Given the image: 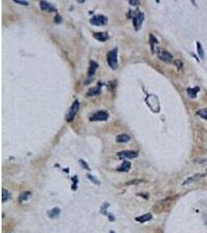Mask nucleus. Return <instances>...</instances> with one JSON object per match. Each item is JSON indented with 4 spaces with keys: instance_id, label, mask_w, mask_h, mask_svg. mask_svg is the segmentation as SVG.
<instances>
[{
    "instance_id": "obj_1",
    "label": "nucleus",
    "mask_w": 207,
    "mask_h": 233,
    "mask_svg": "<svg viewBox=\"0 0 207 233\" xmlns=\"http://www.w3.org/2000/svg\"><path fill=\"white\" fill-rule=\"evenodd\" d=\"M117 54H118L117 48H114L113 50L110 51L107 54V62L109 66L113 69H116L118 67Z\"/></svg>"
},
{
    "instance_id": "obj_2",
    "label": "nucleus",
    "mask_w": 207,
    "mask_h": 233,
    "mask_svg": "<svg viewBox=\"0 0 207 233\" xmlns=\"http://www.w3.org/2000/svg\"><path fill=\"white\" fill-rule=\"evenodd\" d=\"M157 55L158 56V58L163 61H165V62H171L173 59V56L170 52H168V51L165 50L160 49V48L157 49Z\"/></svg>"
},
{
    "instance_id": "obj_3",
    "label": "nucleus",
    "mask_w": 207,
    "mask_h": 233,
    "mask_svg": "<svg viewBox=\"0 0 207 233\" xmlns=\"http://www.w3.org/2000/svg\"><path fill=\"white\" fill-rule=\"evenodd\" d=\"M107 18L103 15H96L90 20V23L94 26H104L107 24Z\"/></svg>"
},
{
    "instance_id": "obj_4",
    "label": "nucleus",
    "mask_w": 207,
    "mask_h": 233,
    "mask_svg": "<svg viewBox=\"0 0 207 233\" xmlns=\"http://www.w3.org/2000/svg\"><path fill=\"white\" fill-rule=\"evenodd\" d=\"M109 118V113L106 110H100L98 111L90 118V121H106Z\"/></svg>"
},
{
    "instance_id": "obj_5",
    "label": "nucleus",
    "mask_w": 207,
    "mask_h": 233,
    "mask_svg": "<svg viewBox=\"0 0 207 233\" xmlns=\"http://www.w3.org/2000/svg\"><path fill=\"white\" fill-rule=\"evenodd\" d=\"M79 109V103L78 102L77 100H75V101L72 103L71 108H70V110H69V112L68 113V115H67V121H68V122H71V121L73 120L74 118H75V114H76L77 112H78Z\"/></svg>"
},
{
    "instance_id": "obj_6",
    "label": "nucleus",
    "mask_w": 207,
    "mask_h": 233,
    "mask_svg": "<svg viewBox=\"0 0 207 233\" xmlns=\"http://www.w3.org/2000/svg\"><path fill=\"white\" fill-rule=\"evenodd\" d=\"M117 155L121 159H134V158H136L138 156V152L136 151H132V150L122 151V152L117 153Z\"/></svg>"
},
{
    "instance_id": "obj_7",
    "label": "nucleus",
    "mask_w": 207,
    "mask_h": 233,
    "mask_svg": "<svg viewBox=\"0 0 207 233\" xmlns=\"http://www.w3.org/2000/svg\"><path fill=\"white\" fill-rule=\"evenodd\" d=\"M144 20V13H136L134 16V26L135 27V29L138 30L141 26L142 24H143V21Z\"/></svg>"
},
{
    "instance_id": "obj_8",
    "label": "nucleus",
    "mask_w": 207,
    "mask_h": 233,
    "mask_svg": "<svg viewBox=\"0 0 207 233\" xmlns=\"http://www.w3.org/2000/svg\"><path fill=\"white\" fill-rule=\"evenodd\" d=\"M93 36L95 39L99 41H106L108 39V34L106 32H100V33H95Z\"/></svg>"
},
{
    "instance_id": "obj_9",
    "label": "nucleus",
    "mask_w": 207,
    "mask_h": 233,
    "mask_svg": "<svg viewBox=\"0 0 207 233\" xmlns=\"http://www.w3.org/2000/svg\"><path fill=\"white\" fill-rule=\"evenodd\" d=\"M130 140V137L126 134H121L120 135L116 138V141L119 143H123V142H127Z\"/></svg>"
},
{
    "instance_id": "obj_10",
    "label": "nucleus",
    "mask_w": 207,
    "mask_h": 233,
    "mask_svg": "<svg viewBox=\"0 0 207 233\" xmlns=\"http://www.w3.org/2000/svg\"><path fill=\"white\" fill-rule=\"evenodd\" d=\"M131 168V164L127 161H124V162L121 164V165L119 168H117V171L120 172H128L130 169Z\"/></svg>"
},
{
    "instance_id": "obj_11",
    "label": "nucleus",
    "mask_w": 207,
    "mask_h": 233,
    "mask_svg": "<svg viewBox=\"0 0 207 233\" xmlns=\"http://www.w3.org/2000/svg\"><path fill=\"white\" fill-rule=\"evenodd\" d=\"M199 90H200V89L198 86H196L194 88H189L187 89V93H188L190 98H196L197 93H199Z\"/></svg>"
},
{
    "instance_id": "obj_12",
    "label": "nucleus",
    "mask_w": 207,
    "mask_h": 233,
    "mask_svg": "<svg viewBox=\"0 0 207 233\" xmlns=\"http://www.w3.org/2000/svg\"><path fill=\"white\" fill-rule=\"evenodd\" d=\"M40 8L42 9L43 10L47 11V12H51V11L55 10L54 8L50 5V3H47L45 1H41L40 2Z\"/></svg>"
},
{
    "instance_id": "obj_13",
    "label": "nucleus",
    "mask_w": 207,
    "mask_h": 233,
    "mask_svg": "<svg viewBox=\"0 0 207 233\" xmlns=\"http://www.w3.org/2000/svg\"><path fill=\"white\" fill-rule=\"evenodd\" d=\"M152 218V215H151V214H145V215H141V216H139V217H136L135 219H136V221H137V222H148V221H150L151 219Z\"/></svg>"
},
{
    "instance_id": "obj_14",
    "label": "nucleus",
    "mask_w": 207,
    "mask_h": 233,
    "mask_svg": "<svg viewBox=\"0 0 207 233\" xmlns=\"http://www.w3.org/2000/svg\"><path fill=\"white\" fill-rule=\"evenodd\" d=\"M100 93H101V86L99 85L97 86H95L94 87V88H92V89H89L87 95H88L89 97H92V96H95V95L99 94Z\"/></svg>"
},
{
    "instance_id": "obj_15",
    "label": "nucleus",
    "mask_w": 207,
    "mask_h": 233,
    "mask_svg": "<svg viewBox=\"0 0 207 233\" xmlns=\"http://www.w3.org/2000/svg\"><path fill=\"white\" fill-rule=\"evenodd\" d=\"M60 213V210L58 208V207H54L53 208L52 210H50V211H48L47 214H48V216L50 217V218H55V217H58L59 216Z\"/></svg>"
},
{
    "instance_id": "obj_16",
    "label": "nucleus",
    "mask_w": 207,
    "mask_h": 233,
    "mask_svg": "<svg viewBox=\"0 0 207 233\" xmlns=\"http://www.w3.org/2000/svg\"><path fill=\"white\" fill-rule=\"evenodd\" d=\"M98 68V64L95 61H91L90 62V66H89V72H88V76H93L95 72V70L96 68Z\"/></svg>"
},
{
    "instance_id": "obj_17",
    "label": "nucleus",
    "mask_w": 207,
    "mask_h": 233,
    "mask_svg": "<svg viewBox=\"0 0 207 233\" xmlns=\"http://www.w3.org/2000/svg\"><path fill=\"white\" fill-rule=\"evenodd\" d=\"M201 176H202V174H196V175L192 176H190V177H189V178L187 179L185 182H184V185L185 184H189V183H192V182H193V181L196 180H198V179L201 178Z\"/></svg>"
},
{
    "instance_id": "obj_18",
    "label": "nucleus",
    "mask_w": 207,
    "mask_h": 233,
    "mask_svg": "<svg viewBox=\"0 0 207 233\" xmlns=\"http://www.w3.org/2000/svg\"><path fill=\"white\" fill-rule=\"evenodd\" d=\"M197 51H198V55L200 57L201 59H203L204 58V51H203V48L202 47V45L199 43V42H197Z\"/></svg>"
},
{
    "instance_id": "obj_19",
    "label": "nucleus",
    "mask_w": 207,
    "mask_h": 233,
    "mask_svg": "<svg viewBox=\"0 0 207 233\" xmlns=\"http://www.w3.org/2000/svg\"><path fill=\"white\" fill-rule=\"evenodd\" d=\"M3 194H2V195H3V197H2V201L4 203L5 201H8L9 198V197H10V194H9V193L6 190H5V189H3V192H2Z\"/></svg>"
},
{
    "instance_id": "obj_20",
    "label": "nucleus",
    "mask_w": 207,
    "mask_h": 233,
    "mask_svg": "<svg viewBox=\"0 0 207 233\" xmlns=\"http://www.w3.org/2000/svg\"><path fill=\"white\" fill-rule=\"evenodd\" d=\"M197 114L203 118L204 120L207 121V109H201V110H198Z\"/></svg>"
},
{
    "instance_id": "obj_21",
    "label": "nucleus",
    "mask_w": 207,
    "mask_h": 233,
    "mask_svg": "<svg viewBox=\"0 0 207 233\" xmlns=\"http://www.w3.org/2000/svg\"><path fill=\"white\" fill-rule=\"evenodd\" d=\"M30 197V192H25V193L21 194V196H20V201H27V200L29 199Z\"/></svg>"
},
{
    "instance_id": "obj_22",
    "label": "nucleus",
    "mask_w": 207,
    "mask_h": 233,
    "mask_svg": "<svg viewBox=\"0 0 207 233\" xmlns=\"http://www.w3.org/2000/svg\"><path fill=\"white\" fill-rule=\"evenodd\" d=\"M150 42H151V47H152V50H153L154 44H155V43H157V39H156V38L153 36L152 34H151V35H150Z\"/></svg>"
},
{
    "instance_id": "obj_23",
    "label": "nucleus",
    "mask_w": 207,
    "mask_h": 233,
    "mask_svg": "<svg viewBox=\"0 0 207 233\" xmlns=\"http://www.w3.org/2000/svg\"><path fill=\"white\" fill-rule=\"evenodd\" d=\"M88 178H89L90 180L92 181V182H93V183H95V184H99V180L95 178L94 176H91V175H88Z\"/></svg>"
},
{
    "instance_id": "obj_24",
    "label": "nucleus",
    "mask_w": 207,
    "mask_h": 233,
    "mask_svg": "<svg viewBox=\"0 0 207 233\" xmlns=\"http://www.w3.org/2000/svg\"><path fill=\"white\" fill-rule=\"evenodd\" d=\"M79 162H81V166L84 168V169H85V170H87L90 171V169H89V165H88V164H87L86 162H85V161H83V160H80Z\"/></svg>"
},
{
    "instance_id": "obj_25",
    "label": "nucleus",
    "mask_w": 207,
    "mask_h": 233,
    "mask_svg": "<svg viewBox=\"0 0 207 233\" xmlns=\"http://www.w3.org/2000/svg\"><path fill=\"white\" fill-rule=\"evenodd\" d=\"M142 182V180H131L130 182H127L126 183V185H129V184H138L139 183Z\"/></svg>"
},
{
    "instance_id": "obj_26",
    "label": "nucleus",
    "mask_w": 207,
    "mask_h": 233,
    "mask_svg": "<svg viewBox=\"0 0 207 233\" xmlns=\"http://www.w3.org/2000/svg\"><path fill=\"white\" fill-rule=\"evenodd\" d=\"M175 64L176 66L178 67V69L182 68V62H181L180 60H176L175 61Z\"/></svg>"
},
{
    "instance_id": "obj_27",
    "label": "nucleus",
    "mask_w": 207,
    "mask_h": 233,
    "mask_svg": "<svg viewBox=\"0 0 207 233\" xmlns=\"http://www.w3.org/2000/svg\"><path fill=\"white\" fill-rule=\"evenodd\" d=\"M14 2H15V3H19V4H22V5H28V3H27V2H26V1H20V0H14Z\"/></svg>"
},
{
    "instance_id": "obj_28",
    "label": "nucleus",
    "mask_w": 207,
    "mask_h": 233,
    "mask_svg": "<svg viewBox=\"0 0 207 233\" xmlns=\"http://www.w3.org/2000/svg\"><path fill=\"white\" fill-rule=\"evenodd\" d=\"M129 3H130V4H131V5H138L139 4V1H133V0H130V1H129Z\"/></svg>"
},
{
    "instance_id": "obj_29",
    "label": "nucleus",
    "mask_w": 207,
    "mask_h": 233,
    "mask_svg": "<svg viewBox=\"0 0 207 233\" xmlns=\"http://www.w3.org/2000/svg\"><path fill=\"white\" fill-rule=\"evenodd\" d=\"M55 21H56L57 23H60L61 18H60V16H59V15H57V16H56V17H55Z\"/></svg>"
},
{
    "instance_id": "obj_30",
    "label": "nucleus",
    "mask_w": 207,
    "mask_h": 233,
    "mask_svg": "<svg viewBox=\"0 0 207 233\" xmlns=\"http://www.w3.org/2000/svg\"><path fill=\"white\" fill-rule=\"evenodd\" d=\"M109 217H110V220L111 221V222H113V221L115 220V217H113V215H110V216H109Z\"/></svg>"
},
{
    "instance_id": "obj_31",
    "label": "nucleus",
    "mask_w": 207,
    "mask_h": 233,
    "mask_svg": "<svg viewBox=\"0 0 207 233\" xmlns=\"http://www.w3.org/2000/svg\"><path fill=\"white\" fill-rule=\"evenodd\" d=\"M110 233H115V232H114V231L111 230V231H110Z\"/></svg>"
}]
</instances>
